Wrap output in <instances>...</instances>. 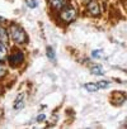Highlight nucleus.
Returning a JSON list of instances; mask_svg holds the SVG:
<instances>
[{"label":"nucleus","mask_w":127,"mask_h":129,"mask_svg":"<svg viewBox=\"0 0 127 129\" xmlns=\"http://www.w3.org/2000/svg\"><path fill=\"white\" fill-rule=\"evenodd\" d=\"M9 33H10V37L15 42V43H24L27 41V34L26 32L23 30L22 27L17 25V24H12L9 27Z\"/></svg>","instance_id":"f257e3e1"},{"label":"nucleus","mask_w":127,"mask_h":129,"mask_svg":"<svg viewBox=\"0 0 127 129\" xmlns=\"http://www.w3.org/2000/svg\"><path fill=\"white\" fill-rule=\"evenodd\" d=\"M76 17V12L74 8H65L61 13V18L65 22H73Z\"/></svg>","instance_id":"f03ea898"},{"label":"nucleus","mask_w":127,"mask_h":129,"mask_svg":"<svg viewBox=\"0 0 127 129\" xmlns=\"http://www.w3.org/2000/svg\"><path fill=\"white\" fill-rule=\"evenodd\" d=\"M9 62L12 66H18V64H20L23 62V53H20L19 51L12 53L9 56Z\"/></svg>","instance_id":"7ed1b4c3"},{"label":"nucleus","mask_w":127,"mask_h":129,"mask_svg":"<svg viewBox=\"0 0 127 129\" xmlns=\"http://www.w3.org/2000/svg\"><path fill=\"white\" fill-rule=\"evenodd\" d=\"M68 2H69V0H50V4H51V7H52L53 9L60 10V9H62V8L66 7Z\"/></svg>","instance_id":"20e7f679"},{"label":"nucleus","mask_w":127,"mask_h":129,"mask_svg":"<svg viewBox=\"0 0 127 129\" xmlns=\"http://www.w3.org/2000/svg\"><path fill=\"white\" fill-rule=\"evenodd\" d=\"M24 106V94H20L18 95V98L15 99V103H14V109L15 110H19Z\"/></svg>","instance_id":"39448f33"},{"label":"nucleus","mask_w":127,"mask_h":129,"mask_svg":"<svg viewBox=\"0 0 127 129\" xmlns=\"http://www.w3.org/2000/svg\"><path fill=\"white\" fill-rule=\"evenodd\" d=\"M90 71H92V74H93V75H97V76H100V75H103V74H104L103 67H102V66H99V64H94V66H92Z\"/></svg>","instance_id":"423d86ee"},{"label":"nucleus","mask_w":127,"mask_h":129,"mask_svg":"<svg viewBox=\"0 0 127 129\" xmlns=\"http://www.w3.org/2000/svg\"><path fill=\"white\" fill-rule=\"evenodd\" d=\"M0 42H3L4 44L8 43V34H7L5 28H3V27H0Z\"/></svg>","instance_id":"0eeeda50"},{"label":"nucleus","mask_w":127,"mask_h":129,"mask_svg":"<svg viewBox=\"0 0 127 129\" xmlns=\"http://www.w3.org/2000/svg\"><path fill=\"white\" fill-rule=\"evenodd\" d=\"M85 89L90 92H95L99 90V85H98V82L97 84H85Z\"/></svg>","instance_id":"6e6552de"},{"label":"nucleus","mask_w":127,"mask_h":129,"mask_svg":"<svg viewBox=\"0 0 127 129\" xmlns=\"http://www.w3.org/2000/svg\"><path fill=\"white\" fill-rule=\"evenodd\" d=\"M88 9H89V12H90L92 14H94V15H97V14L99 13V8H98V5H97L95 3H90Z\"/></svg>","instance_id":"1a4fd4ad"},{"label":"nucleus","mask_w":127,"mask_h":129,"mask_svg":"<svg viewBox=\"0 0 127 129\" xmlns=\"http://www.w3.org/2000/svg\"><path fill=\"white\" fill-rule=\"evenodd\" d=\"M47 57L50 61H56V57H55V51L52 47H47Z\"/></svg>","instance_id":"9d476101"},{"label":"nucleus","mask_w":127,"mask_h":129,"mask_svg":"<svg viewBox=\"0 0 127 129\" xmlns=\"http://www.w3.org/2000/svg\"><path fill=\"white\" fill-rule=\"evenodd\" d=\"M7 56V49H5V46L3 44V42H0V61H4Z\"/></svg>","instance_id":"9b49d317"},{"label":"nucleus","mask_w":127,"mask_h":129,"mask_svg":"<svg viewBox=\"0 0 127 129\" xmlns=\"http://www.w3.org/2000/svg\"><path fill=\"white\" fill-rule=\"evenodd\" d=\"M26 3H27V5H28L29 8H32V9H34V8L37 7V2H36V0H26Z\"/></svg>","instance_id":"f8f14e48"},{"label":"nucleus","mask_w":127,"mask_h":129,"mask_svg":"<svg viewBox=\"0 0 127 129\" xmlns=\"http://www.w3.org/2000/svg\"><path fill=\"white\" fill-rule=\"evenodd\" d=\"M98 85H99V89L102 87V89H105V87H109L111 86V82H108V81H100V82H98Z\"/></svg>","instance_id":"ddd939ff"},{"label":"nucleus","mask_w":127,"mask_h":129,"mask_svg":"<svg viewBox=\"0 0 127 129\" xmlns=\"http://www.w3.org/2000/svg\"><path fill=\"white\" fill-rule=\"evenodd\" d=\"M102 56H103V52L102 51H94L92 53V57H94V58H98V57H102Z\"/></svg>","instance_id":"4468645a"},{"label":"nucleus","mask_w":127,"mask_h":129,"mask_svg":"<svg viewBox=\"0 0 127 129\" xmlns=\"http://www.w3.org/2000/svg\"><path fill=\"white\" fill-rule=\"evenodd\" d=\"M5 75V67L0 64V76H4Z\"/></svg>","instance_id":"2eb2a0df"},{"label":"nucleus","mask_w":127,"mask_h":129,"mask_svg":"<svg viewBox=\"0 0 127 129\" xmlns=\"http://www.w3.org/2000/svg\"><path fill=\"white\" fill-rule=\"evenodd\" d=\"M45 118H46V116H45V115L42 114V115H38V118H37V120H38V121H42V120H45Z\"/></svg>","instance_id":"dca6fc26"}]
</instances>
